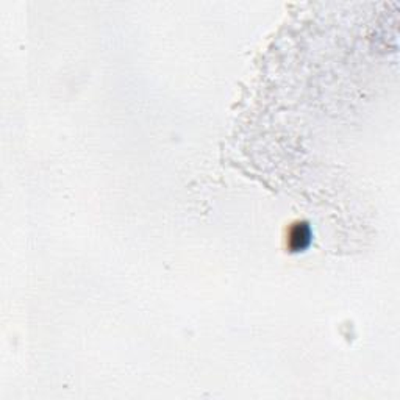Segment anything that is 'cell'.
I'll return each instance as SVG.
<instances>
[{
	"label": "cell",
	"mask_w": 400,
	"mask_h": 400,
	"mask_svg": "<svg viewBox=\"0 0 400 400\" xmlns=\"http://www.w3.org/2000/svg\"><path fill=\"white\" fill-rule=\"evenodd\" d=\"M313 241V230L308 222H296L288 233V248L292 252H303Z\"/></svg>",
	"instance_id": "cell-1"
}]
</instances>
